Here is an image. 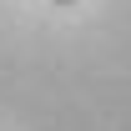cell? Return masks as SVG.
Here are the masks:
<instances>
[{"label": "cell", "mask_w": 131, "mask_h": 131, "mask_svg": "<svg viewBox=\"0 0 131 131\" xmlns=\"http://www.w3.org/2000/svg\"><path fill=\"white\" fill-rule=\"evenodd\" d=\"M61 5H71V0H61Z\"/></svg>", "instance_id": "cell-1"}]
</instances>
